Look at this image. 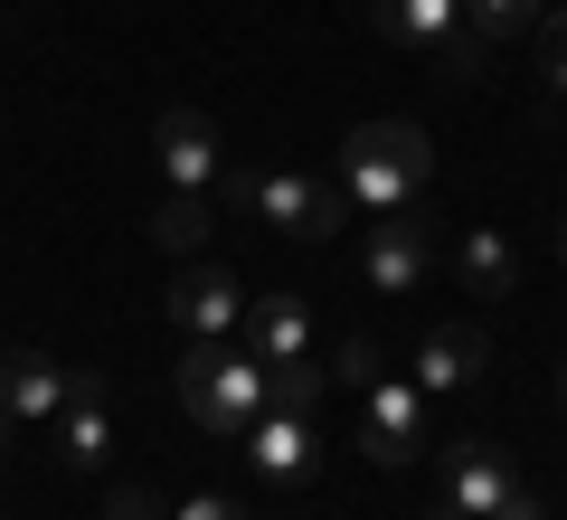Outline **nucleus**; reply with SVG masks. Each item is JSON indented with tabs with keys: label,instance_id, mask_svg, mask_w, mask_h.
<instances>
[{
	"label": "nucleus",
	"instance_id": "nucleus-1",
	"mask_svg": "<svg viewBox=\"0 0 567 520\" xmlns=\"http://www.w3.org/2000/svg\"><path fill=\"white\" fill-rule=\"evenodd\" d=\"M425 181H435V152H425L416 123H360V133L341 142V200L360 208V218H406V208L425 200Z\"/></svg>",
	"mask_w": 567,
	"mask_h": 520
},
{
	"label": "nucleus",
	"instance_id": "nucleus-2",
	"mask_svg": "<svg viewBox=\"0 0 567 520\" xmlns=\"http://www.w3.org/2000/svg\"><path fill=\"white\" fill-rule=\"evenodd\" d=\"M181 407L208 426V436H246V426L275 407V369L237 340H189L181 350Z\"/></svg>",
	"mask_w": 567,
	"mask_h": 520
},
{
	"label": "nucleus",
	"instance_id": "nucleus-3",
	"mask_svg": "<svg viewBox=\"0 0 567 520\" xmlns=\"http://www.w3.org/2000/svg\"><path fill=\"white\" fill-rule=\"evenodd\" d=\"M227 200H237L256 227H275V237H303V246H331V237L350 227L341 181H312V171H237V181H227Z\"/></svg>",
	"mask_w": 567,
	"mask_h": 520
},
{
	"label": "nucleus",
	"instance_id": "nucleus-4",
	"mask_svg": "<svg viewBox=\"0 0 567 520\" xmlns=\"http://www.w3.org/2000/svg\"><path fill=\"white\" fill-rule=\"evenodd\" d=\"M369 10H379V29H388V39H398V48H416V58L425 67H435V77H445V85H473V77H483V29H473V10H464V0H369Z\"/></svg>",
	"mask_w": 567,
	"mask_h": 520
},
{
	"label": "nucleus",
	"instance_id": "nucleus-5",
	"mask_svg": "<svg viewBox=\"0 0 567 520\" xmlns=\"http://www.w3.org/2000/svg\"><path fill=\"white\" fill-rule=\"evenodd\" d=\"M162 313L181 322V340H237V332H246V284L227 275L218 256H189L181 275H171Z\"/></svg>",
	"mask_w": 567,
	"mask_h": 520
},
{
	"label": "nucleus",
	"instance_id": "nucleus-6",
	"mask_svg": "<svg viewBox=\"0 0 567 520\" xmlns=\"http://www.w3.org/2000/svg\"><path fill=\"white\" fill-rule=\"evenodd\" d=\"M435 275V227L406 208V218H369V237H360V284L379 303H406L416 284Z\"/></svg>",
	"mask_w": 567,
	"mask_h": 520
},
{
	"label": "nucleus",
	"instance_id": "nucleus-7",
	"mask_svg": "<svg viewBox=\"0 0 567 520\" xmlns=\"http://www.w3.org/2000/svg\"><path fill=\"white\" fill-rule=\"evenodd\" d=\"M360 455L369 463H416L425 455V388L416 379H369L360 388Z\"/></svg>",
	"mask_w": 567,
	"mask_h": 520
},
{
	"label": "nucleus",
	"instance_id": "nucleus-8",
	"mask_svg": "<svg viewBox=\"0 0 567 520\" xmlns=\"http://www.w3.org/2000/svg\"><path fill=\"white\" fill-rule=\"evenodd\" d=\"M152 161H162V181H171V190H218L227 142H218V123H208L199 104H171V114L152 123Z\"/></svg>",
	"mask_w": 567,
	"mask_h": 520
},
{
	"label": "nucleus",
	"instance_id": "nucleus-9",
	"mask_svg": "<svg viewBox=\"0 0 567 520\" xmlns=\"http://www.w3.org/2000/svg\"><path fill=\"white\" fill-rule=\"evenodd\" d=\"M246 463H256L275 492H293V482H312V463H322V436H312V417L303 407H265L256 426H246Z\"/></svg>",
	"mask_w": 567,
	"mask_h": 520
},
{
	"label": "nucleus",
	"instance_id": "nucleus-10",
	"mask_svg": "<svg viewBox=\"0 0 567 520\" xmlns=\"http://www.w3.org/2000/svg\"><path fill=\"white\" fill-rule=\"evenodd\" d=\"M66 398H76V369L39 360V350H0V417L10 426H58Z\"/></svg>",
	"mask_w": 567,
	"mask_h": 520
},
{
	"label": "nucleus",
	"instance_id": "nucleus-11",
	"mask_svg": "<svg viewBox=\"0 0 567 520\" xmlns=\"http://www.w3.org/2000/svg\"><path fill=\"white\" fill-rule=\"evenodd\" d=\"M58 463H76V473H95L104 455H114V388L95 379V369H76V398L58 407Z\"/></svg>",
	"mask_w": 567,
	"mask_h": 520
},
{
	"label": "nucleus",
	"instance_id": "nucleus-12",
	"mask_svg": "<svg viewBox=\"0 0 567 520\" xmlns=\"http://www.w3.org/2000/svg\"><path fill=\"white\" fill-rule=\"evenodd\" d=\"M483 369H492V332H483V322H435V332L416 340V388H425V398L473 388Z\"/></svg>",
	"mask_w": 567,
	"mask_h": 520
},
{
	"label": "nucleus",
	"instance_id": "nucleus-13",
	"mask_svg": "<svg viewBox=\"0 0 567 520\" xmlns=\"http://www.w3.org/2000/svg\"><path fill=\"white\" fill-rule=\"evenodd\" d=\"M246 350H256L265 369L312 360V303H303V294H265V303H246Z\"/></svg>",
	"mask_w": 567,
	"mask_h": 520
},
{
	"label": "nucleus",
	"instance_id": "nucleus-14",
	"mask_svg": "<svg viewBox=\"0 0 567 520\" xmlns=\"http://www.w3.org/2000/svg\"><path fill=\"white\" fill-rule=\"evenodd\" d=\"M520 492V473H511L502 445H454V473H445V501L473 520H502V501Z\"/></svg>",
	"mask_w": 567,
	"mask_h": 520
},
{
	"label": "nucleus",
	"instance_id": "nucleus-15",
	"mask_svg": "<svg viewBox=\"0 0 567 520\" xmlns=\"http://www.w3.org/2000/svg\"><path fill=\"white\" fill-rule=\"evenodd\" d=\"M454 284H464L473 303H511V284H520V256H511L502 227H464V237H454Z\"/></svg>",
	"mask_w": 567,
	"mask_h": 520
},
{
	"label": "nucleus",
	"instance_id": "nucleus-16",
	"mask_svg": "<svg viewBox=\"0 0 567 520\" xmlns=\"http://www.w3.org/2000/svg\"><path fill=\"white\" fill-rule=\"evenodd\" d=\"M152 246L162 256H208V190H162V208H152Z\"/></svg>",
	"mask_w": 567,
	"mask_h": 520
},
{
	"label": "nucleus",
	"instance_id": "nucleus-17",
	"mask_svg": "<svg viewBox=\"0 0 567 520\" xmlns=\"http://www.w3.org/2000/svg\"><path fill=\"white\" fill-rule=\"evenodd\" d=\"M464 10H473V29H483V39H529V29L548 20L539 0H464Z\"/></svg>",
	"mask_w": 567,
	"mask_h": 520
},
{
	"label": "nucleus",
	"instance_id": "nucleus-18",
	"mask_svg": "<svg viewBox=\"0 0 567 520\" xmlns=\"http://www.w3.org/2000/svg\"><path fill=\"white\" fill-rule=\"evenodd\" d=\"M322 388H331V360H322V350H312V360H293V369H275V407H303V417H312V407H322Z\"/></svg>",
	"mask_w": 567,
	"mask_h": 520
},
{
	"label": "nucleus",
	"instance_id": "nucleus-19",
	"mask_svg": "<svg viewBox=\"0 0 567 520\" xmlns=\"http://www.w3.org/2000/svg\"><path fill=\"white\" fill-rule=\"evenodd\" d=\"M539 85L567 104V10H548V20H539Z\"/></svg>",
	"mask_w": 567,
	"mask_h": 520
},
{
	"label": "nucleus",
	"instance_id": "nucleus-20",
	"mask_svg": "<svg viewBox=\"0 0 567 520\" xmlns=\"http://www.w3.org/2000/svg\"><path fill=\"white\" fill-rule=\"evenodd\" d=\"M379 369H388V350H379V340H369V332H350L341 350H331V379H350V388H369V379H379Z\"/></svg>",
	"mask_w": 567,
	"mask_h": 520
},
{
	"label": "nucleus",
	"instance_id": "nucleus-21",
	"mask_svg": "<svg viewBox=\"0 0 567 520\" xmlns=\"http://www.w3.org/2000/svg\"><path fill=\"white\" fill-rule=\"evenodd\" d=\"M104 520H171V501L152 492V482H114V492H104Z\"/></svg>",
	"mask_w": 567,
	"mask_h": 520
},
{
	"label": "nucleus",
	"instance_id": "nucleus-22",
	"mask_svg": "<svg viewBox=\"0 0 567 520\" xmlns=\"http://www.w3.org/2000/svg\"><path fill=\"white\" fill-rule=\"evenodd\" d=\"M171 520H246V501H227V492H189V501H171Z\"/></svg>",
	"mask_w": 567,
	"mask_h": 520
},
{
	"label": "nucleus",
	"instance_id": "nucleus-23",
	"mask_svg": "<svg viewBox=\"0 0 567 520\" xmlns=\"http://www.w3.org/2000/svg\"><path fill=\"white\" fill-rule=\"evenodd\" d=\"M502 520H548V511H539L529 492H511V501H502Z\"/></svg>",
	"mask_w": 567,
	"mask_h": 520
},
{
	"label": "nucleus",
	"instance_id": "nucleus-24",
	"mask_svg": "<svg viewBox=\"0 0 567 520\" xmlns=\"http://www.w3.org/2000/svg\"><path fill=\"white\" fill-rule=\"evenodd\" d=\"M435 520H473V511H454V501H435Z\"/></svg>",
	"mask_w": 567,
	"mask_h": 520
},
{
	"label": "nucleus",
	"instance_id": "nucleus-25",
	"mask_svg": "<svg viewBox=\"0 0 567 520\" xmlns=\"http://www.w3.org/2000/svg\"><path fill=\"white\" fill-rule=\"evenodd\" d=\"M0 455H10V417H0Z\"/></svg>",
	"mask_w": 567,
	"mask_h": 520
},
{
	"label": "nucleus",
	"instance_id": "nucleus-26",
	"mask_svg": "<svg viewBox=\"0 0 567 520\" xmlns=\"http://www.w3.org/2000/svg\"><path fill=\"white\" fill-rule=\"evenodd\" d=\"M558 407H567V369H558Z\"/></svg>",
	"mask_w": 567,
	"mask_h": 520
},
{
	"label": "nucleus",
	"instance_id": "nucleus-27",
	"mask_svg": "<svg viewBox=\"0 0 567 520\" xmlns=\"http://www.w3.org/2000/svg\"><path fill=\"white\" fill-rule=\"evenodd\" d=\"M558 256H567V227H558Z\"/></svg>",
	"mask_w": 567,
	"mask_h": 520
}]
</instances>
